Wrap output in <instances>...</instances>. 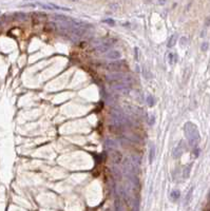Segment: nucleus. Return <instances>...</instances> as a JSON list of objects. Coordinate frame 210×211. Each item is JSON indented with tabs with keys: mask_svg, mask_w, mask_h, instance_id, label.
<instances>
[{
	"mask_svg": "<svg viewBox=\"0 0 210 211\" xmlns=\"http://www.w3.org/2000/svg\"><path fill=\"white\" fill-rule=\"evenodd\" d=\"M184 132L188 141L190 143V145L193 147H197L198 141H200V132L198 130V127L193 123L188 121V123L185 124Z\"/></svg>",
	"mask_w": 210,
	"mask_h": 211,
	"instance_id": "nucleus-1",
	"label": "nucleus"
},
{
	"mask_svg": "<svg viewBox=\"0 0 210 211\" xmlns=\"http://www.w3.org/2000/svg\"><path fill=\"white\" fill-rule=\"evenodd\" d=\"M106 56L108 58H110V59H114V60H117L120 59L121 57V54L120 51H115V50H112V51H109L106 54Z\"/></svg>",
	"mask_w": 210,
	"mask_h": 211,
	"instance_id": "nucleus-2",
	"label": "nucleus"
},
{
	"mask_svg": "<svg viewBox=\"0 0 210 211\" xmlns=\"http://www.w3.org/2000/svg\"><path fill=\"white\" fill-rule=\"evenodd\" d=\"M112 160L115 164H120L121 160H123V155H121L120 152L118 151H113L112 152Z\"/></svg>",
	"mask_w": 210,
	"mask_h": 211,
	"instance_id": "nucleus-3",
	"label": "nucleus"
},
{
	"mask_svg": "<svg viewBox=\"0 0 210 211\" xmlns=\"http://www.w3.org/2000/svg\"><path fill=\"white\" fill-rule=\"evenodd\" d=\"M182 146H183V141H182V143L178 145V148H175V150H174V151H173V152H174V153H173V155H174V157H179L182 154H183L184 149L182 148Z\"/></svg>",
	"mask_w": 210,
	"mask_h": 211,
	"instance_id": "nucleus-4",
	"label": "nucleus"
},
{
	"mask_svg": "<svg viewBox=\"0 0 210 211\" xmlns=\"http://www.w3.org/2000/svg\"><path fill=\"white\" fill-rule=\"evenodd\" d=\"M179 196H181V192H179L178 190H173L170 194V199H172L173 202L178 201V199H179Z\"/></svg>",
	"mask_w": 210,
	"mask_h": 211,
	"instance_id": "nucleus-5",
	"label": "nucleus"
},
{
	"mask_svg": "<svg viewBox=\"0 0 210 211\" xmlns=\"http://www.w3.org/2000/svg\"><path fill=\"white\" fill-rule=\"evenodd\" d=\"M112 173H113V176H115L114 179L116 180H120L121 179V172L118 170V169L112 168Z\"/></svg>",
	"mask_w": 210,
	"mask_h": 211,
	"instance_id": "nucleus-6",
	"label": "nucleus"
},
{
	"mask_svg": "<svg viewBox=\"0 0 210 211\" xmlns=\"http://www.w3.org/2000/svg\"><path fill=\"white\" fill-rule=\"evenodd\" d=\"M154 155H155V147H154L153 145H151L150 152H149V160H150V163L153 162V159H154Z\"/></svg>",
	"mask_w": 210,
	"mask_h": 211,
	"instance_id": "nucleus-7",
	"label": "nucleus"
},
{
	"mask_svg": "<svg viewBox=\"0 0 210 211\" xmlns=\"http://www.w3.org/2000/svg\"><path fill=\"white\" fill-rule=\"evenodd\" d=\"M175 42H176V35H172L169 38V40H168V44H167L168 48H172L175 44Z\"/></svg>",
	"mask_w": 210,
	"mask_h": 211,
	"instance_id": "nucleus-8",
	"label": "nucleus"
},
{
	"mask_svg": "<svg viewBox=\"0 0 210 211\" xmlns=\"http://www.w3.org/2000/svg\"><path fill=\"white\" fill-rule=\"evenodd\" d=\"M176 60H178V55L175 54V53H170L169 54V62L171 65H173V63L176 62Z\"/></svg>",
	"mask_w": 210,
	"mask_h": 211,
	"instance_id": "nucleus-9",
	"label": "nucleus"
},
{
	"mask_svg": "<svg viewBox=\"0 0 210 211\" xmlns=\"http://www.w3.org/2000/svg\"><path fill=\"white\" fill-rule=\"evenodd\" d=\"M147 101H148V105L150 106V107H152V106H154V98H153V96L152 95H149L148 97H147Z\"/></svg>",
	"mask_w": 210,
	"mask_h": 211,
	"instance_id": "nucleus-10",
	"label": "nucleus"
},
{
	"mask_svg": "<svg viewBox=\"0 0 210 211\" xmlns=\"http://www.w3.org/2000/svg\"><path fill=\"white\" fill-rule=\"evenodd\" d=\"M208 49V42H204L202 44V51H207Z\"/></svg>",
	"mask_w": 210,
	"mask_h": 211,
	"instance_id": "nucleus-11",
	"label": "nucleus"
},
{
	"mask_svg": "<svg viewBox=\"0 0 210 211\" xmlns=\"http://www.w3.org/2000/svg\"><path fill=\"white\" fill-rule=\"evenodd\" d=\"M191 194H192V189L188 192V195H187V199H186V204H188V202H189L190 198H191Z\"/></svg>",
	"mask_w": 210,
	"mask_h": 211,
	"instance_id": "nucleus-12",
	"label": "nucleus"
},
{
	"mask_svg": "<svg viewBox=\"0 0 210 211\" xmlns=\"http://www.w3.org/2000/svg\"><path fill=\"white\" fill-rule=\"evenodd\" d=\"M186 42H187V38H186V37H183V38H182V39H181V46H182V47H184V46H185V43H186Z\"/></svg>",
	"mask_w": 210,
	"mask_h": 211,
	"instance_id": "nucleus-13",
	"label": "nucleus"
},
{
	"mask_svg": "<svg viewBox=\"0 0 210 211\" xmlns=\"http://www.w3.org/2000/svg\"><path fill=\"white\" fill-rule=\"evenodd\" d=\"M105 22H108V23H110V24H111V26H113V24L115 23L114 21L111 20V19H106V20H105Z\"/></svg>",
	"mask_w": 210,
	"mask_h": 211,
	"instance_id": "nucleus-14",
	"label": "nucleus"
},
{
	"mask_svg": "<svg viewBox=\"0 0 210 211\" xmlns=\"http://www.w3.org/2000/svg\"><path fill=\"white\" fill-rule=\"evenodd\" d=\"M209 23H210V18H209V19H207V21H206V27H208V26H209Z\"/></svg>",
	"mask_w": 210,
	"mask_h": 211,
	"instance_id": "nucleus-15",
	"label": "nucleus"
}]
</instances>
